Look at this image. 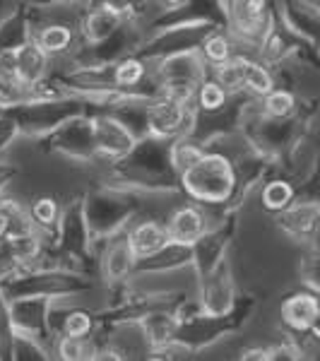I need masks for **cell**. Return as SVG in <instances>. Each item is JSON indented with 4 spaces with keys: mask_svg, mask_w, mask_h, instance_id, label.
Returning a JSON list of instances; mask_svg holds the SVG:
<instances>
[{
    "mask_svg": "<svg viewBox=\"0 0 320 361\" xmlns=\"http://www.w3.org/2000/svg\"><path fill=\"white\" fill-rule=\"evenodd\" d=\"M0 78H17V49H8L0 54Z\"/></svg>",
    "mask_w": 320,
    "mask_h": 361,
    "instance_id": "obj_26",
    "label": "cell"
},
{
    "mask_svg": "<svg viewBox=\"0 0 320 361\" xmlns=\"http://www.w3.org/2000/svg\"><path fill=\"white\" fill-rule=\"evenodd\" d=\"M128 243H130L135 258H149V255L159 253L168 243V231L161 229V226L154 222H144L133 231Z\"/></svg>",
    "mask_w": 320,
    "mask_h": 361,
    "instance_id": "obj_5",
    "label": "cell"
},
{
    "mask_svg": "<svg viewBox=\"0 0 320 361\" xmlns=\"http://www.w3.org/2000/svg\"><path fill=\"white\" fill-rule=\"evenodd\" d=\"M205 56L214 63V66H219V63H224L231 58V46L224 37H209L205 42Z\"/></svg>",
    "mask_w": 320,
    "mask_h": 361,
    "instance_id": "obj_20",
    "label": "cell"
},
{
    "mask_svg": "<svg viewBox=\"0 0 320 361\" xmlns=\"http://www.w3.org/2000/svg\"><path fill=\"white\" fill-rule=\"evenodd\" d=\"M118 25H121L118 10L113 5H101V8H97L94 13L87 17L85 32L90 37V42H104V39H109L118 29Z\"/></svg>",
    "mask_w": 320,
    "mask_h": 361,
    "instance_id": "obj_8",
    "label": "cell"
},
{
    "mask_svg": "<svg viewBox=\"0 0 320 361\" xmlns=\"http://www.w3.org/2000/svg\"><path fill=\"white\" fill-rule=\"evenodd\" d=\"M292 197H294V190L287 180H272V183H267L265 190H263V205L267 209H275V212H279V209L289 207Z\"/></svg>",
    "mask_w": 320,
    "mask_h": 361,
    "instance_id": "obj_13",
    "label": "cell"
},
{
    "mask_svg": "<svg viewBox=\"0 0 320 361\" xmlns=\"http://www.w3.org/2000/svg\"><path fill=\"white\" fill-rule=\"evenodd\" d=\"M243 80H246L248 90L260 97H267L272 90H275L272 75L267 73L263 66H258V63H253V61H243Z\"/></svg>",
    "mask_w": 320,
    "mask_h": 361,
    "instance_id": "obj_11",
    "label": "cell"
},
{
    "mask_svg": "<svg viewBox=\"0 0 320 361\" xmlns=\"http://www.w3.org/2000/svg\"><path fill=\"white\" fill-rule=\"evenodd\" d=\"M197 97H200V106L205 111H217L226 102V90L219 82H205L200 87V94Z\"/></svg>",
    "mask_w": 320,
    "mask_h": 361,
    "instance_id": "obj_18",
    "label": "cell"
},
{
    "mask_svg": "<svg viewBox=\"0 0 320 361\" xmlns=\"http://www.w3.org/2000/svg\"><path fill=\"white\" fill-rule=\"evenodd\" d=\"M311 333H313V337H318L320 340V308H318L316 318H313V323H311Z\"/></svg>",
    "mask_w": 320,
    "mask_h": 361,
    "instance_id": "obj_27",
    "label": "cell"
},
{
    "mask_svg": "<svg viewBox=\"0 0 320 361\" xmlns=\"http://www.w3.org/2000/svg\"><path fill=\"white\" fill-rule=\"evenodd\" d=\"M318 299L313 294H294L282 304V318L292 330H311V323L318 313Z\"/></svg>",
    "mask_w": 320,
    "mask_h": 361,
    "instance_id": "obj_4",
    "label": "cell"
},
{
    "mask_svg": "<svg viewBox=\"0 0 320 361\" xmlns=\"http://www.w3.org/2000/svg\"><path fill=\"white\" fill-rule=\"evenodd\" d=\"M231 185H234V173L229 161L222 157H200L193 166L185 169V188L200 200H224L231 193Z\"/></svg>",
    "mask_w": 320,
    "mask_h": 361,
    "instance_id": "obj_1",
    "label": "cell"
},
{
    "mask_svg": "<svg viewBox=\"0 0 320 361\" xmlns=\"http://www.w3.org/2000/svg\"><path fill=\"white\" fill-rule=\"evenodd\" d=\"M56 214H58V207H56V200H51V197H42V200L34 202V219H37L39 224L56 222Z\"/></svg>",
    "mask_w": 320,
    "mask_h": 361,
    "instance_id": "obj_23",
    "label": "cell"
},
{
    "mask_svg": "<svg viewBox=\"0 0 320 361\" xmlns=\"http://www.w3.org/2000/svg\"><path fill=\"white\" fill-rule=\"evenodd\" d=\"M316 224H318V207H313V205L294 207L282 217V226L289 234H296V236H304L308 231H313Z\"/></svg>",
    "mask_w": 320,
    "mask_h": 361,
    "instance_id": "obj_10",
    "label": "cell"
},
{
    "mask_svg": "<svg viewBox=\"0 0 320 361\" xmlns=\"http://www.w3.org/2000/svg\"><path fill=\"white\" fill-rule=\"evenodd\" d=\"M164 3H166V5H181L183 0H164Z\"/></svg>",
    "mask_w": 320,
    "mask_h": 361,
    "instance_id": "obj_29",
    "label": "cell"
},
{
    "mask_svg": "<svg viewBox=\"0 0 320 361\" xmlns=\"http://www.w3.org/2000/svg\"><path fill=\"white\" fill-rule=\"evenodd\" d=\"M144 75V66L140 61H123L118 68H116V82L123 85V87H133L142 80Z\"/></svg>",
    "mask_w": 320,
    "mask_h": 361,
    "instance_id": "obj_19",
    "label": "cell"
},
{
    "mask_svg": "<svg viewBox=\"0 0 320 361\" xmlns=\"http://www.w3.org/2000/svg\"><path fill=\"white\" fill-rule=\"evenodd\" d=\"M133 258H135V253H133V248H130V243H121V246H113V250L109 253V260H106V265H109V275L111 277H123L125 272H128V267H130L133 263Z\"/></svg>",
    "mask_w": 320,
    "mask_h": 361,
    "instance_id": "obj_15",
    "label": "cell"
},
{
    "mask_svg": "<svg viewBox=\"0 0 320 361\" xmlns=\"http://www.w3.org/2000/svg\"><path fill=\"white\" fill-rule=\"evenodd\" d=\"M8 224H10V219H8V214H5V209L0 207V236L8 231Z\"/></svg>",
    "mask_w": 320,
    "mask_h": 361,
    "instance_id": "obj_28",
    "label": "cell"
},
{
    "mask_svg": "<svg viewBox=\"0 0 320 361\" xmlns=\"http://www.w3.org/2000/svg\"><path fill=\"white\" fill-rule=\"evenodd\" d=\"M304 282L311 284L313 289H320V253L308 255L304 260Z\"/></svg>",
    "mask_w": 320,
    "mask_h": 361,
    "instance_id": "obj_24",
    "label": "cell"
},
{
    "mask_svg": "<svg viewBox=\"0 0 320 361\" xmlns=\"http://www.w3.org/2000/svg\"><path fill=\"white\" fill-rule=\"evenodd\" d=\"M8 248H10V253H13V258L29 260V258H37L39 241H37V236H32V234H13L8 238Z\"/></svg>",
    "mask_w": 320,
    "mask_h": 361,
    "instance_id": "obj_16",
    "label": "cell"
},
{
    "mask_svg": "<svg viewBox=\"0 0 320 361\" xmlns=\"http://www.w3.org/2000/svg\"><path fill=\"white\" fill-rule=\"evenodd\" d=\"M97 140H99V147L109 154H121L130 147V137H128L125 128H121L116 121H99Z\"/></svg>",
    "mask_w": 320,
    "mask_h": 361,
    "instance_id": "obj_9",
    "label": "cell"
},
{
    "mask_svg": "<svg viewBox=\"0 0 320 361\" xmlns=\"http://www.w3.org/2000/svg\"><path fill=\"white\" fill-rule=\"evenodd\" d=\"M166 231H168V241L181 243V246H190V243H195L197 238L202 236V231H205V219H202V214L197 212V209L183 207L171 217Z\"/></svg>",
    "mask_w": 320,
    "mask_h": 361,
    "instance_id": "obj_3",
    "label": "cell"
},
{
    "mask_svg": "<svg viewBox=\"0 0 320 361\" xmlns=\"http://www.w3.org/2000/svg\"><path fill=\"white\" fill-rule=\"evenodd\" d=\"M231 17L238 32L258 34L265 25V0H231Z\"/></svg>",
    "mask_w": 320,
    "mask_h": 361,
    "instance_id": "obj_7",
    "label": "cell"
},
{
    "mask_svg": "<svg viewBox=\"0 0 320 361\" xmlns=\"http://www.w3.org/2000/svg\"><path fill=\"white\" fill-rule=\"evenodd\" d=\"M265 111L275 118H284L294 111V97L289 92H282V90H272L270 94L265 97Z\"/></svg>",
    "mask_w": 320,
    "mask_h": 361,
    "instance_id": "obj_17",
    "label": "cell"
},
{
    "mask_svg": "<svg viewBox=\"0 0 320 361\" xmlns=\"http://www.w3.org/2000/svg\"><path fill=\"white\" fill-rule=\"evenodd\" d=\"M217 82L229 92H236L241 87H246V80H243V58H236V61H224L217 66Z\"/></svg>",
    "mask_w": 320,
    "mask_h": 361,
    "instance_id": "obj_14",
    "label": "cell"
},
{
    "mask_svg": "<svg viewBox=\"0 0 320 361\" xmlns=\"http://www.w3.org/2000/svg\"><path fill=\"white\" fill-rule=\"evenodd\" d=\"M92 330V320L87 313L82 311H75L70 313V316L66 318V335L70 337H85L87 333Z\"/></svg>",
    "mask_w": 320,
    "mask_h": 361,
    "instance_id": "obj_21",
    "label": "cell"
},
{
    "mask_svg": "<svg viewBox=\"0 0 320 361\" xmlns=\"http://www.w3.org/2000/svg\"><path fill=\"white\" fill-rule=\"evenodd\" d=\"M200 152H197V149H190L188 145H178L176 149H173V161H176V166H181L183 171L188 166H193L197 159H200Z\"/></svg>",
    "mask_w": 320,
    "mask_h": 361,
    "instance_id": "obj_25",
    "label": "cell"
},
{
    "mask_svg": "<svg viewBox=\"0 0 320 361\" xmlns=\"http://www.w3.org/2000/svg\"><path fill=\"white\" fill-rule=\"evenodd\" d=\"M46 51L39 44H25L17 49V78L25 87L37 85L46 70Z\"/></svg>",
    "mask_w": 320,
    "mask_h": 361,
    "instance_id": "obj_6",
    "label": "cell"
},
{
    "mask_svg": "<svg viewBox=\"0 0 320 361\" xmlns=\"http://www.w3.org/2000/svg\"><path fill=\"white\" fill-rule=\"evenodd\" d=\"M183 116H185L183 102L168 97L164 102L154 104V106L149 109V130L159 137L173 135V133L183 126Z\"/></svg>",
    "mask_w": 320,
    "mask_h": 361,
    "instance_id": "obj_2",
    "label": "cell"
},
{
    "mask_svg": "<svg viewBox=\"0 0 320 361\" xmlns=\"http://www.w3.org/2000/svg\"><path fill=\"white\" fill-rule=\"evenodd\" d=\"M58 354H61V359H82L85 354V347H82V337H70L66 335L61 340V345H58Z\"/></svg>",
    "mask_w": 320,
    "mask_h": 361,
    "instance_id": "obj_22",
    "label": "cell"
},
{
    "mask_svg": "<svg viewBox=\"0 0 320 361\" xmlns=\"http://www.w3.org/2000/svg\"><path fill=\"white\" fill-rule=\"evenodd\" d=\"M70 42H73V32H70L68 27L63 25H51L46 27L42 34H39L37 44L42 46L46 54H63V51L68 49Z\"/></svg>",
    "mask_w": 320,
    "mask_h": 361,
    "instance_id": "obj_12",
    "label": "cell"
}]
</instances>
